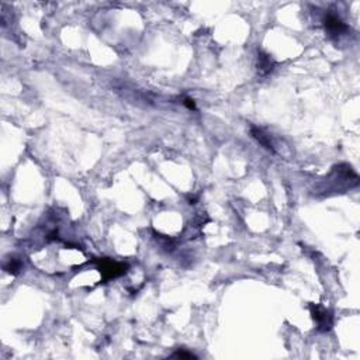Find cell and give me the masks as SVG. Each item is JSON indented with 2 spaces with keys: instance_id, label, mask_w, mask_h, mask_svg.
I'll use <instances>...</instances> for the list:
<instances>
[{
  "instance_id": "obj_4",
  "label": "cell",
  "mask_w": 360,
  "mask_h": 360,
  "mask_svg": "<svg viewBox=\"0 0 360 360\" xmlns=\"http://www.w3.org/2000/svg\"><path fill=\"white\" fill-rule=\"evenodd\" d=\"M250 134H252V137L255 138L259 144L262 145L265 149H268V151H270L272 153H275V146H273L272 141H270V137H269L266 132L263 131L262 128L252 125V127H250Z\"/></svg>"
},
{
  "instance_id": "obj_8",
  "label": "cell",
  "mask_w": 360,
  "mask_h": 360,
  "mask_svg": "<svg viewBox=\"0 0 360 360\" xmlns=\"http://www.w3.org/2000/svg\"><path fill=\"white\" fill-rule=\"evenodd\" d=\"M183 105L189 109V110H196V103H194V100L190 97H186L184 98Z\"/></svg>"
},
{
  "instance_id": "obj_5",
  "label": "cell",
  "mask_w": 360,
  "mask_h": 360,
  "mask_svg": "<svg viewBox=\"0 0 360 360\" xmlns=\"http://www.w3.org/2000/svg\"><path fill=\"white\" fill-rule=\"evenodd\" d=\"M275 61L270 58V55L263 51H258V71L261 75H268L273 71Z\"/></svg>"
},
{
  "instance_id": "obj_6",
  "label": "cell",
  "mask_w": 360,
  "mask_h": 360,
  "mask_svg": "<svg viewBox=\"0 0 360 360\" xmlns=\"http://www.w3.org/2000/svg\"><path fill=\"white\" fill-rule=\"evenodd\" d=\"M3 269H5V272L10 273V275H19L20 270H21V262H20L19 259H16V258H10V259H7L6 262H5Z\"/></svg>"
},
{
  "instance_id": "obj_1",
  "label": "cell",
  "mask_w": 360,
  "mask_h": 360,
  "mask_svg": "<svg viewBox=\"0 0 360 360\" xmlns=\"http://www.w3.org/2000/svg\"><path fill=\"white\" fill-rule=\"evenodd\" d=\"M97 266L105 282L123 276L125 272H127V269H128V265H127V263L114 262V261L107 259V258H105V259H98Z\"/></svg>"
},
{
  "instance_id": "obj_7",
  "label": "cell",
  "mask_w": 360,
  "mask_h": 360,
  "mask_svg": "<svg viewBox=\"0 0 360 360\" xmlns=\"http://www.w3.org/2000/svg\"><path fill=\"white\" fill-rule=\"evenodd\" d=\"M173 357H177V359H197L196 354L190 353V352H184V350H179L176 353L172 354Z\"/></svg>"
},
{
  "instance_id": "obj_2",
  "label": "cell",
  "mask_w": 360,
  "mask_h": 360,
  "mask_svg": "<svg viewBox=\"0 0 360 360\" xmlns=\"http://www.w3.org/2000/svg\"><path fill=\"white\" fill-rule=\"evenodd\" d=\"M310 311H311L313 320H314V322L317 324L318 331L327 332V331H329V329L332 328V325H334V315H332V313H331L329 310L321 307V305L313 304V305L310 307Z\"/></svg>"
},
{
  "instance_id": "obj_3",
  "label": "cell",
  "mask_w": 360,
  "mask_h": 360,
  "mask_svg": "<svg viewBox=\"0 0 360 360\" xmlns=\"http://www.w3.org/2000/svg\"><path fill=\"white\" fill-rule=\"evenodd\" d=\"M324 27H325V31H328L334 37L342 35V34L346 33L347 30H349V27L338 16H335L332 13H328L324 17Z\"/></svg>"
}]
</instances>
